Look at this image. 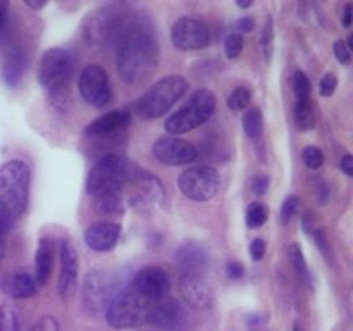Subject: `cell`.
<instances>
[{
    "label": "cell",
    "instance_id": "obj_18",
    "mask_svg": "<svg viewBox=\"0 0 353 331\" xmlns=\"http://www.w3.org/2000/svg\"><path fill=\"white\" fill-rule=\"evenodd\" d=\"M0 290L9 299L23 300L37 295L38 285L33 276H30L28 272H10L0 279Z\"/></svg>",
    "mask_w": 353,
    "mask_h": 331
},
{
    "label": "cell",
    "instance_id": "obj_20",
    "mask_svg": "<svg viewBox=\"0 0 353 331\" xmlns=\"http://www.w3.org/2000/svg\"><path fill=\"white\" fill-rule=\"evenodd\" d=\"M24 68H26V54L21 45H10L6 48L2 55V78L6 85L16 86L19 79L23 78Z\"/></svg>",
    "mask_w": 353,
    "mask_h": 331
},
{
    "label": "cell",
    "instance_id": "obj_45",
    "mask_svg": "<svg viewBox=\"0 0 353 331\" xmlns=\"http://www.w3.org/2000/svg\"><path fill=\"white\" fill-rule=\"evenodd\" d=\"M352 17H353V3L348 2L347 6H345V10H343V26L345 28H350L352 26Z\"/></svg>",
    "mask_w": 353,
    "mask_h": 331
},
{
    "label": "cell",
    "instance_id": "obj_13",
    "mask_svg": "<svg viewBox=\"0 0 353 331\" xmlns=\"http://www.w3.org/2000/svg\"><path fill=\"white\" fill-rule=\"evenodd\" d=\"M131 286L148 302H157L168 295L171 283H169V276L164 269L157 268V265H147L134 274Z\"/></svg>",
    "mask_w": 353,
    "mask_h": 331
},
{
    "label": "cell",
    "instance_id": "obj_28",
    "mask_svg": "<svg viewBox=\"0 0 353 331\" xmlns=\"http://www.w3.org/2000/svg\"><path fill=\"white\" fill-rule=\"evenodd\" d=\"M250 100H252L250 90H248L247 86H238V88H234L233 92L230 93L226 103L231 110L240 112V110L247 109V107L250 106Z\"/></svg>",
    "mask_w": 353,
    "mask_h": 331
},
{
    "label": "cell",
    "instance_id": "obj_24",
    "mask_svg": "<svg viewBox=\"0 0 353 331\" xmlns=\"http://www.w3.org/2000/svg\"><path fill=\"white\" fill-rule=\"evenodd\" d=\"M19 310L12 305H0V331H21Z\"/></svg>",
    "mask_w": 353,
    "mask_h": 331
},
{
    "label": "cell",
    "instance_id": "obj_16",
    "mask_svg": "<svg viewBox=\"0 0 353 331\" xmlns=\"http://www.w3.org/2000/svg\"><path fill=\"white\" fill-rule=\"evenodd\" d=\"M78 254L68 240L61 245V274H59V293L69 299L78 286Z\"/></svg>",
    "mask_w": 353,
    "mask_h": 331
},
{
    "label": "cell",
    "instance_id": "obj_50",
    "mask_svg": "<svg viewBox=\"0 0 353 331\" xmlns=\"http://www.w3.org/2000/svg\"><path fill=\"white\" fill-rule=\"evenodd\" d=\"M293 331H303V328L300 326V324H295V326H293Z\"/></svg>",
    "mask_w": 353,
    "mask_h": 331
},
{
    "label": "cell",
    "instance_id": "obj_6",
    "mask_svg": "<svg viewBox=\"0 0 353 331\" xmlns=\"http://www.w3.org/2000/svg\"><path fill=\"white\" fill-rule=\"evenodd\" d=\"M188 90V81H186L183 76L172 74L165 76L161 81L154 83L147 92L141 95V99L138 100L137 109L138 112L143 117L148 119H155V117H161L185 95V92Z\"/></svg>",
    "mask_w": 353,
    "mask_h": 331
},
{
    "label": "cell",
    "instance_id": "obj_10",
    "mask_svg": "<svg viewBox=\"0 0 353 331\" xmlns=\"http://www.w3.org/2000/svg\"><path fill=\"white\" fill-rule=\"evenodd\" d=\"M79 95L92 107L102 109L110 102V85L105 69L99 64H88L78 79Z\"/></svg>",
    "mask_w": 353,
    "mask_h": 331
},
{
    "label": "cell",
    "instance_id": "obj_49",
    "mask_svg": "<svg viewBox=\"0 0 353 331\" xmlns=\"http://www.w3.org/2000/svg\"><path fill=\"white\" fill-rule=\"evenodd\" d=\"M236 6L241 7V9H248L252 6V0H247V2H241L240 0V2H236Z\"/></svg>",
    "mask_w": 353,
    "mask_h": 331
},
{
    "label": "cell",
    "instance_id": "obj_17",
    "mask_svg": "<svg viewBox=\"0 0 353 331\" xmlns=\"http://www.w3.org/2000/svg\"><path fill=\"white\" fill-rule=\"evenodd\" d=\"M121 237V226L110 221H100L85 231V243L95 252H109L117 245Z\"/></svg>",
    "mask_w": 353,
    "mask_h": 331
},
{
    "label": "cell",
    "instance_id": "obj_40",
    "mask_svg": "<svg viewBox=\"0 0 353 331\" xmlns=\"http://www.w3.org/2000/svg\"><path fill=\"white\" fill-rule=\"evenodd\" d=\"M252 190L257 195H265L269 190V178L268 176H255L254 181H252Z\"/></svg>",
    "mask_w": 353,
    "mask_h": 331
},
{
    "label": "cell",
    "instance_id": "obj_1",
    "mask_svg": "<svg viewBox=\"0 0 353 331\" xmlns=\"http://www.w3.org/2000/svg\"><path fill=\"white\" fill-rule=\"evenodd\" d=\"M116 45V68L121 79L128 85L150 79L159 66V47L152 31L140 21L130 19Z\"/></svg>",
    "mask_w": 353,
    "mask_h": 331
},
{
    "label": "cell",
    "instance_id": "obj_15",
    "mask_svg": "<svg viewBox=\"0 0 353 331\" xmlns=\"http://www.w3.org/2000/svg\"><path fill=\"white\" fill-rule=\"evenodd\" d=\"M148 323L159 330L179 331L185 324V312L181 303L176 300H159L155 305H150Z\"/></svg>",
    "mask_w": 353,
    "mask_h": 331
},
{
    "label": "cell",
    "instance_id": "obj_21",
    "mask_svg": "<svg viewBox=\"0 0 353 331\" xmlns=\"http://www.w3.org/2000/svg\"><path fill=\"white\" fill-rule=\"evenodd\" d=\"M179 293H181L183 300L195 309H205L212 303V293L200 278L183 276L181 283H179Z\"/></svg>",
    "mask_w": 353,
    "mask_h": 331
},
{
    "label": "cell",
    "instance_id": "obj_36",
    "mask_svg": "<svg viewBox=\"0 0 353 331\" xmlns=\"http://www.w3.org/2000/svg\"><path fill=\"white\" fill-rule=\"evenodd\" d=\"M272 37H274V33H272V19H268L265 21V26H264V31H262V38H261L262 50H264V55L268 61L271 59V54H272Z\"/></svg>",
    "mask_w": 353,
    "mask_h": 331
},
{
    "label": "cell",
    "instance_id": "obj_29",
    "mask_svg": "<svg viewBox=\"0 0 353 331\" xmlns=\"http://www.w3.org/2000/svg\"><path fill=\"white\" fill-rule=\"evenodd\" d=\"M269 217V209L265 203L254 202L247 210V226L248 228H261Z\"/></svg>",
    "mask_w": 353,
    "mask_h": 331
},
{
    "label": "cell",
    "instance_id": "obj_23",
    "mask_svg": "<svg viewBox=\"0 0 353 331\" xmlns=\"http://www.w3.org/2000/svg\"><path fill=\"white\" fill-rule=\"evenodd\" d=\"M293 116H295V124L299 131H309L314 130V126H316V114H314V107L310 100L296 102L295 109H293Z\"/></svg>",
    "mask_w": 353,
    "mask_h": 331
},
{
    "label": "cell",
    "instance_id": "obj_4",
    "mask_svg": "<svg viewBox=\"0 0 353 331\" xmlns=\"http://www.w3.org/2000/svg\"><path fill=\"white\" fill-rule=\"evenodd\" d=\"M134 166L137 164L124 159L123 155H103L88 172L86 192L95 199L107 193H123L124 186L133 174Z\"/></svg>",
    "mask_w": 353,
    "mask_h": 331
},
{
    "label": "cell",
    "instance_id": "obj_9",
    "mask_svg": "<svg viewBox=\"0 0 353 331\" xmlns=\"http://www.w3.org/2000/svg\"><path fill=\"white\" fill-rule=\"evenodd\" d=\"M219 172L209 166H195L181 172L178 186L183 195L195 202H207L214 199L219 190Z\"/></svg>",
    "mask_w": 353,
    "mask_h": 331
},
{
    "label": "cell",
    "instance_id": "obj_27",
    "mask_svg": "<svg viewBox=\"0 0 353 331\" xmlns=\"http://www.w3.org/2000/svg\"><path fill=\"white\" fill-rule=\"evenodd\" d=\"M288 255L296 274H299L303 281H310V271H309V265H307L305 262V257H303L302 247H300L299 243H292L290 245Z\"/></svg>",
    "mask_w": 353,
    "mask_h": 331
},
{
    "label": "cell",
    "instance_id": "obj_22",
    "mask_svg": "<svg viewBox=\"0 0 353 331\" xmlns=\"http://www.w3.org/2000/svg\"><path fill=\"white\" fill-rule=\"evenodd\" d=\"M54 240L50 237H41L34 254V281L38 288L47 285L54 265Z\"/></svg>",
    "mask_w": 353,
    "mask_h": 331
},
{
    "label": "cell",
    "instance_id": "obj_11",
    "mask_svg": "<svg viewBox=\"0 0 353 331\" xmlns=\"http://www.w3.org/2000/svg\"><path fill=\"white\" fill-rule=\"evenodd\" d=\"M171 41L179 50H200L210 41L209 28L195 17H181L172 24Z\"/></svg>",
    "mask_w": 353,
    "mask_h": 331
},
{
    "label": "cell",
    "instance_id": "obj_38",
    "mask_svg": "<svg viewBox=\"0 0 353 331\" xmlns=\"http://www.w3.org/2000/svg\"><path fill=\"white\" fill-rule=\"evenodd\" d=\"M30 331H59V323L55 321V317L43 316L33 324Z\"/></svg>",
    "mask_w": 353,
    "mask_h": 331
},
{
    "label": "cell",
    "instance_id": "obj_37",
    "mask_svg": "<svg viewBox=\"0 0 353 331\" xmlns=\"http://www.w3.org/2000/svg\"><path fill=\"white\" fill-rule=\"evenodd\" d=\"M333 52L334 55H336L338 62H341V64H350L352 61V54H350V48H348L347 41L345 40H336L333 45Z\"/></svg>",
    "mask_w": 353,
    "mask_h": 331
},
{
    "label": "cell",
    "instance_id": "obj_19",
    "mask_svg": "<svg viewBox=\"0 0 353 331\" xmlns=\"http://www.w3.org/2000/svg\"><path fill=\"white\" fill-rule=\"evenodd\" d=\"M131 116L126 110H110V112L103 114V116L97 117L95 121L85 128V134L90 138H100L112 134L116 131L123 130L130 124Z\"/></svg>",
    "mask_w": 353,
    "mask_h": 331
},
{
    "label": "cell",
    "instance_id": "obj_41",
    "mask_svg": "<svg viewBox=\"0 0 353 331\" xmlns=\"http://www.w3.org/2000/svg\"><path fill=\"white\" fill-rule=\"evenodd\" d=\"M226 274L230 276L231 279H240L245 276V268L236 261H231L226 264Z\"/></svg>",
    "mask_w": 353,
    "mask_h": 331
},
{
    "label": "cell",
    "instance_id": "obj_44",
    "mask_svg": "<svg viewBox=\"0 0 353 331\" xmlns=\"http://www.w3.org/2000/svg\"><path fill=\"white\" fill-rule=\"evenodd\" d=\"M340 168L347 176H353V157L350 154H347L343 159H341Z\"/></svg>",
    "mask_w": 353,
    "mask_h": 331
},
{
    "label": "cell",
    "instance_id": "obj_42",
    "mask_svg": "<svg viewBox=\"0 0 353 331\" xmlns=\"http://www.w3.org/2000/svg\"><path fill=\"white\" fill-rule=\"evenodd\" d=\"M10 228V219L0 214V259L3 255V247H6V234Z\"/></svg>",
    "mask_w": 353,
    "mask_h": 331
},
{
    "label": "cell",
    "instance_id": "obj_12",
    "mask_svg": "<svg viewBox=\"0 0 353 331\" xmlns=\"http://www.w3.org/2000/svg\"><path fill=\"white\" fill-rule=\"evenodd\" d=\"M155 159L162 164L168 166H185L190 164L196 159L199 150L195 148V145L190 143V141L181 140L178 137H161L155 140L154 147H152Z\"/></svg>",
    "mask_w": 353,
    "mask_h": 331
},
{
    "label": "cell",
    "instance_id": "obj_3",
    "mask_svg": "<svg viewBox=\"0 0 353 331\" xmlns=\"http://www.w3.org/2000/svg\"><path fill=\"white\" fill-rule=\"evenodd\" d=\"M74 62L71 54L64 48H50L43 54L38 69V79L47 90L48 97L57 106H64L69 100V88Z\"/></svg>",
    "mask_w": 353,
    "mask_h": 331
},
{
    "label": "cell",
    "instance_id": "obj_5",
    "mask_svg": "<svg viewBox=\"0 0 353 331\" xmlns=\"http://www.w3.org/2000/svg\"><path fill=\"white\" fill-rule=\"evenodd\" d=\"M152 303L133 286L121 290L105 309V319L116 330H131L148 323Z\"/></svg>",
    "mask_w": 353,
    "mask_h": 331
},
{
    "label": "cell",
    "instance_id": "obj_48",
    "mask_svg": "<svg viewBox=\"0 0 353 331\" xmlns=\"http://www.w3.org/2000/svg\"><path fill=\"white\" fill-rule=\"evenodd\" d=\"M28 7H31V9H41V7L47 6V2H26Z\"/></svg>",
    "mask_w": 353,
    "mask_h": 331
},
{
    "label": "cell",
    "instance_id": "obj_39",
    "mask_svg": "<svg viewBox=\"0 0 353 331\" xmlns=\"http://www.w3.org/2000/svg\"><path fill=\"white\" fill-rule=\"evenodd\" d=\"M265 248H268L265 241L261 240V238H255L250 243V257L254 259V261H261L265 255Z\"/></svg>",
    "mask_w": 353,
    "mask_h": 331
},
{
    "label": "cell",
    "instance_id": "obj_14",
    "mask_svg": "<svg viewBox=\"0 0 353 331\" xmlns=\"http://www.w3.org/2000/svg\"><path fill=\"white\" fill-rule=\"evenodd\" d=\"M176 268L181 271L183 276L200 278L209 265V255L205 248L196 241H186L178 248L174 255Z\"/></svg>",
    "mask_w": 353,
    "mask_h": 331
},
{
    "label": "cell",
    "instance_id": "obj_26",
    "mask_svg": "<svg viewBox=\"0 0 353 331\" xmlns=\"http://www.w3.org/2000/svg\"><path fill=\"white\" fill-rule=\"evenodd\" d=\"M97 209L102 214H121L123 212V195L121 193H107L97 197Z\"/></svg>",
    "mask_w": 353,
    "mask_h": 331
},
{
    "label": "cell",
    "instance_id": "obj_47",
    "mask_svg": "<svg viewBox=\"0 0 353 331\" xmlns=\"http://www.w3.org/2000/svg\"><path fill=\"white\" fill-rule=\"evenodd\" d=\"M7 10H9V2H6V0H0V26H2L3 19H6Z\"/></svg>",
    "mask_w": 353,
    "mask_h": 331
},
{
    "label": "cell",
    "instance_id": "obj_33",
    "mask_svg": "<svg viewBox=\"0 0 353 331\" xmlns=\"http://www.w3.org/2000/svg\"><path fill=\"white\" fill-rule=\"evenodd\" d=\"M312 237H314V241H316V245L319 247L321 254H323L324 257L327 259V261L333 262V259H334L333 257V248H331V243H330V240H327L326 233H324L323 230H319V228H317V230L312 233Z\"/></svg>",
    "mask_w": 353,
    "mask_h": 331
},
{
    "label": "cell",
    "instance_id": "obj_30",
    "mask_svg": "<svg viewBox=\"0 0 353 331\" xmlns=\"http://www.w3.org/2000/svg\"><path fill=\"white\" fill-rule=\"evenodd\" d=\"M292 86L295 92L296 102H305L310 97V81L303 71H295L292 76Z\"/></svg>",
    "mask_w": 353,
    "mask_h": 331
},
{
    "label": "cell",
    "instance_id": "obj_8",
    "mask_svg": "<svg viewBox=\"0 0 353 331\" xmlns=\"http://www.w3.org/2000/svg\"><path fill=\"white\" fill-rule=\"evenodd\" d=\"M121 283L116 272L109 269H92L88 271L83 285V302L93 312H100L109 307L114 297L121 292Z\"/></svg>",
    "mask_w": 353,
    "mask_h": 331
},
{
    "label": "cell",
    "instance_id": "obj_2",
    "mask_svg": "<svg viewBox=\"0 0 353 331\" xmlns=\"http://www.w3.org/2000/svg\"><path fill=\"white\" fill-rule=\"evenodd\" d=\"M31 172L26 162L9 161L0 166V214L16 219L26 210L30 200Z\"/></svg>",
    "mask_w": 353,
    "mask_h": 331
},
{
    "label": "cell",
    "instance_id": "obj_7",
    "mask_svg": "<svg viewBox=\"0 0 353 331\" xmlns=\"http://www.w3.org/2000/svg\"><path fill=\"white\" fill-rule=\"evenodd\" d=\"M216 95L209 90H199L179 110L165 121V131L171 137L185 134L205 124L216 110Z\"/></svg>",
    "mask_w": 353,
    "mask_h": 331
},
{
    "label": "cell",
    "instance_id": "obj_31",
    "mask_svg": "<svg viewBox=\"0 0 353 331\" xmlns=\"http://www.w3.org/2000/svg\"><path fill=\"white\" fill-rule=\"evenodd\" d=\"M243 50V37L240 33H231L226 37L224 41V52H226L228 59H236Z\"/></svg>",
    "mask_w": 353,
    "mask_h": 331
},
{
    "label": "cell",
    "instance_id": "obj_32",
    "mask_svg": "<svg viewBox=\"0 0 353 331\" xmlns=\"http://www.w3.org/2000/svg\"><path fill=\"white\" fill-rule=\"evenodd\" d=\"M303 162L309 169H319L324 164V154L319 147H305L303 150Z\"/></svg>",
    "mask_w": 353,
    "mask_h": 331
},
{
    "label": "cell",
    "instance_id": "obj_25",
    "mask_svg": "<svg viewBox=\"0 0 353 331\" xmlns=\"http://www.w3.org/2000/svg\"><path fill=\"white\" fill-rule=\"evenodd\" d=\"M243 130L250 138H259L264 130V117L261 109H248L243 114Z\"/></svg>",
    "mask_w": 353,
    "mask_h": 331
},
{
    "label": "cell",
    "instance_id": "obj_34",
    "mask_svg": "<svg viewBox=\"0 0 353 331\" xmlns=\"http://www.w3.org/2000/svg\"><path fill=\"white\" fill-rule=\"evenodd\" d=\"M336 86H338L336 74H333V72H326V74L321 78V83H319L321 95H323L324 99H326V97H331L334 92H336Z\"/></svg>",
    "mask_w": 353,
    "mask_h": 331
},
{
    "label": "cell",
    "instance_id": "obj_46",
    "mask_svg": "<svg viewBox=\"0 0 353 331\" xmlns=\"http://www.w3.org/2000/svg\"><path fill=\"white\" fill-rule=\"evenodd\" d=\"M238 28H240L241 31H252L255 28V23H254V19H252V17H243V19H240L238 21Z\"/></svg>",
    "mask_w": 353,
    "mask_h": 331
},
{
    "label": "cell",
    "instance_id": "obj_43",
    "mask_svg": "<svg viewBox=\"0 0 353 331\" xmlns=\"http://www.w3.org/2000/svg\"><path fill=\"white\" fill-rule=\"evenodd\" d=\"M302 226H303V231H305V233L312 234L314 231L317 230V226H316V216H314L312 212H307L305 216H303Z\"/></svg>",
    "mask_w": 353,
    "mask_h": 331
},
{
    "label": "cell",
    "instance_id": "obj_35",
    "mask_svg": "<svg viewBox=\"0 0 353 331\" xmlns=\"http://www.w3.org/2000/svg\"><path fill=\"white\" fill-rule=\"evenodd\" d=\"M299 203H300L299 197H295V195L288 197V199L283 202V205H281V221L283 223H290V221H292V217L295 216L296 210H299Z\"/></svg>",
    "mask_w": 353,
    "mask_h": 331
}]
</instances>
